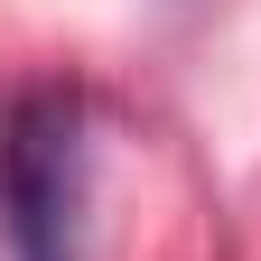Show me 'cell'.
<instances>
[{"label": "cell", "instance_id": "cell-1", "mask_svg": "<svg viewBox=\"0 0 261 261\" xmlns=\"http://www.w3.org/2000/svg\"><path fill=\"white\" fill-rule=\"evenodd\" d=\"M84 205H93L84 112L65 93H28L0 121V233H10V261H84Z\"/></svg>", "mask_w": 261, "mask_h": 261}]
</instances>
